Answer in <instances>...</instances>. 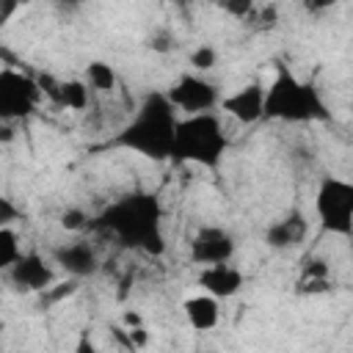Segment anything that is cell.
Here are the masks:
<instances>
[{
  "instance_id": "1",
  "label": "cell",
  "mask_w": 353,
  "mask_h": 353,
  "mask_svg": "<svg viewBox=\"0 0 353 353\" xmlns=\"http://www.w3.org/2000/svg\"><path fill=\"white\" fill-rule=\"evenodd\" d=\"M94 226L124 248H135L149 256H160L165 251L163 204L154 193H130L110 201L94 218Z\"/></svg>"
},
{
  "instance_id": "2",
  "label": "cell",
  "mask_w": 353,
  "mask_h": 353,
  "mask_svg": "<svg viewBox=\"0 0 353 353\" xmlns=\"http://www.w3.org/2000/svg\"><path fill=\"white\" fill-rule=\"evenodd\" d=\"M176 110L165 99L163 91H149L130 121L113 135V146L138 152L149 160H171L174 132H176Z\"/></svg>"
},
{
  "instance_id": "3",
  "label": "cell",
  "mask_w": 353,
  "mask_h": 353,
  "mask_svg": "<svg viewBox=\"0 0 353 353\" xmlns=\"http://www.w3.org/2000/svg\"><path fill=\"white\" fill-rule=\"evenodd\" d=\"M262 119L303 124V121H325L331 119V113L314 83L298 80L292 72L279 69L273 83L265 85V116Z\"/></svg>"
},
{
  "instance_id": "4",
  "label": "cell",
  "mask_w": 353,
  "mask_h": 353,
  "mask_svg": "<svg viewBox=\"0 0 353 353\" xmlns=\"http://www.w3.org/2000/svg\"><path fill=\"white\" fill-rule=\"evenodd\" d=\"M226 146H229V138H226L223 124L215 113L182 116L176 121L171 160L193 163V165L215 171L221 165V157L226 154Z\"/></svg>"
},
{
  "instance_id": "5",
  "label": "cell",
  "mask_w": 353,
  "mask_h": 353,
  "mask_svg": "<svg viewBox=\"0 0 353 353\" xmlns=\"http://www.w3.org/2000/svg\"><path fill=\"white\" fill-rule=\"evenodd\" d=\"M320 226L336 237L353 234V185L339 176H325L314 193Z\"/></svg>"
},
{
  "instance_id": "6",
  "label": "cell",
  "mask_w": 353,
  "mask_h": 353,
  "mask_svg": "<svg viewBox=\"0 0 353 353\" xmlns=\"http://www.w3.org/2000/svg\"><path fill=\"white\" fill-rule=\"evenodd\" d=\"M41 102V91L36 77L25 74L22 69L6 66L0 69V124H14L28 119Z\"/></svg>"
},
{
  "instance_id": "7",
  "label": "cell",
  "mask_w": 353,
  "mask_h": 353,
  "mask_svg": "<svg viewBox=\"0 0 353 353\" xmlns=\"http://www.w3.org/2000/svg\"><path fill=\"white\" fill-rule=\"evenodd\" d=\"M163 94H165V99L171 102V108L179 110V113H185V116L212 113V110L218 108V102H221L218 88H215L207 77L193 74V72L179 74V77L171 83V88L163 91Z\"/></svg>"
},
{
  "instance_id": "8",
  "label": "cell",
  "mask_w": 353,
  "mask_h": 353,
  "mask_svg": "<svg viewBox=\"0 0 353 353\" xmlns=\"http://www.w3.org/2000/svg\"><path fill=\"white\" fill-rule=\"evenodd\" d=\"M234 256V237L223 226H201L190 240V262L210 268L226 265Z\"/></svg>"
},
{
  "instance_id": "9",
  "label": "cell",
  "mask_w": 353,
  "mask_h": 353,
  "mask_svg": "<svg viewBox=\"0 0 353 353\" xmlns=\"http://www.w3.org/2000/svg\"><path fill=\"white\" fill-rule=\"evenodd\" d=\"M218 108L240 124H256L265 116V85L259 80H254L248 85H240L229 97H221Z\"/></svg>"
},
{
  "instance_id": "10",
  "label": "cell",
  "mask_w": 353,
  "mask_h": 353,
  "mask_svg": "<svg viewBox=\"0 0 353 353\" xmlns=\"http://www.w3.org/2000/svg\"><path fill=\"white\" fill-rule=\"evenodd\" d=\"M8 279L19 292H44L55 281V273L41 254L28 251V254H19V259L11 265Z\"/></svg>"
},
{
  "instance_id": "11",
  "label": "cell",
  "mask_w": 353,
  "mask_h": 353,
  "mask_svg": "<svg viewBox=\"0 0 353 353\" xmlns=\"http://www.w3.org/2000/svg\"><path fill=\"white\" fill-rule=\"evenodd\" d=\"M52 259L55 265L69 273L72 279H83V276H91L99 270V259H97V251L91 243L85 240H74V243H63L52 251Z\"/></svg>"
},
{
  "instance_id": "12",
  "label": "cell",
  "mask_w": 353,
  "mask_h": 353,
  "mask_svg": "<svg viewBox=\"0 0 353 353\" xmlns=\"http://www.w3.org/2000/svg\"><path fill=\"white\" fill-rule=\"evenodd\" d=\"M199 287L204 290V295L215 298V301H226L234 298L243 290V273L234 265H210L199 270Z\"/></svg>"
},
{
  "instance_id": "13",
  "label": "cell",
  "mask_w": 353,
  "mask_h": 353,
  "mask_svg": "<svg viewBox=\"0 0 353 353\" xmlns=\"http://www.w3.org/2000/svg\"><path fill=\"white\" fill-rule=\"evenodd\" d=\"M306 232H309V221L301 210H290L284 218L273 221L268 229H265V243L276 251L281 248H295L306 240Z\"/></svg>"
},
{
  "instance_id": "14",
  "label": "cell",
  "mask_w": 353,
  "mask_h": 353,
  "mask_svg": "<svg viewBox=\"0 0 353 353\" xmlns=\"http://www.w3.org/2000/svg\"><path fill=\"white\" fill-rule=\"evenodd\" d=\"M182 312L196 331H212L221 323V303L210 295H193L182 303Z\"/></svg>"
},
{
  "instance_id": "15",
  "label": "cell",
  "mask_w": 353,
  "mask_h": 353,
  "mask_svg": "<svg viewBox=\"0 0 353 353\" xmlns=\"http://www.w3.org/2000/svg\"><path fill=\"white\" fill-rule=\"evenodd\" d=\"M91 102V88L85 80H63L61 83V108L85 110Z\"/></svg>"
},
{
  "instance_id": "16",
  "label": "cell",
  "mask_w": 353,
  "mask_h": 353,
  "mask_svg": "<svg viewBox=\"0 0 353 353\" xmlns=\"http://www.w3.org/2000/svg\"><path fill=\"white\" fill-rule=\"evenodd\" d=\"M85 83H88L94 91L110 94V91L116 88L119 77H116V72H113L110 63H105V61H91V63L85 66Z\"/></svg>"
},
{
  "instance_id": "17",
  "label": "cell",
  "mask_w": 353,
  "mask_h": 353,
  "mask_svg": "<svg viewBox=\"0 0 353 353\" xmlns=\"http://www.w3.org/2000/svg\"><path fill=\"white\" fill-rule=\"evenodd\" d=\"M19 234L14 229H0V273H8L11 265L19 259Z\"/></svg>"
},
{
  "instance_id": "18",
  "label": "cell",
  "mask_w": 353,
  "mask_h": 353,
  "mask_svg": "<svg viewBox=\"0 0 353 353\" xmlns=\"http://www.w3.org/2000/svg\"><path fill=\"white\" fill-rule=\"evenodd\" d=\"M254 30H270V28H276V22H279V8L273 6V3H268V6H254V11L248 14V19H245Z\"/></svg>"
},
{
  "instance_id": "19",
  "label": "cell",
  "mask_w": 353,
  "mask_h": 353,
  "mask_svg": "<svg viewBox=\"0 0 353 353\" xmlns=\"http://www.w3.org/2000/svg\"><path fill=\"white\" fill-rule=\"evenodd\" d=\"M215 61H218V52H215V47H207V44H201V47H196V50L190 52V66L196 69V74H201V72H210V69L215 66Z\"/></svg>"
},
{
  "instance_id": "20",
  "label": "cell",
  "mask_w": 353,
  "mask_h": 353,
  "mask_svg": "<svg viewBox=\"0 0 353 353\" xmlns=\"http://www.w3.org/2000/svg\"><path fill=\"white\" fill-rule=\"evenodd\" d=\"M61 226H63L66 232H80V229L91 226V218H88L85 210H80V207H69V210L61 212Z\"/></svg>"
},
{
  "instance_id": "21",
  "label": "cell",
  "mask_w": 353,
  "mask_h": 353,
  "mask_svg": "<svg viewBox=\"0 0 353 353\" xmlns=\"http://www.w3.org/2000/svg\"><path fill=\"white\" fill-rule=\"evenodd\" d=\"M298 279H301V281H306V279H331V265H328L325 259H320V256L306 259Z\"/></svg>"
},
{
  "instance_id": "22",
  "label": "cell",
  "mask_w": 353,
  "mask_h": 353,
  "mask_svg": "<svg viewBox=\"0 0 353 353\" xmlns=\"http://www.w3.org/2000/svg\"><path fill=\"white\" fill-rule=\"evenodd\" d=\"M36 85H39V91H41V97H47L50 102H55V105H61V80H55L52 74H36Z\"/></svg>"
},
{
  "instance_id": "23",
  "label": "cell",
  "mask_w": 353,
  "mask_h": 353,
  "mask_svg": "<svg viewBox=\"0 0 353 353\" xmlns=\"http://www.w3.org/2000/svg\"><path fill=\"white\" fill-rule=\"evenodd\" d=\"M331 290H334L331 279H306V281L298 279V284H295L298 295H323V292H331Z\"/></svg>"
},
{
  "instance_id": "24",
  "label": "cell",
  "mask_w": 353,
  "mask_h": 353,
  "mask_svg": "<svg viewBox=\"0 0 353 353\" xmlns=\"http://www.w3.org/2000/svg\"><path fill=\"white\" fill-rule=\"evenodd\" d=\"M74 290H77V279H69V281H61V284H50L44 290V301L47 303H58V301L69 298Z\"/></svg>"
},
{
  "instance_id": "25",
  "label": "cell",
  "mask_w": 353,
  "mask_h": 353,
  "mask_svg": "<svg viewBox=\"0 0 353 353\" xmlns=\"http://www.w3.org/2000/svg\"><path fill=\"white\" fill-rule=\"evenodd\" d=\"M17 221H19V207L8 196H0V229H11V223Z\"/></svg>"
},
{
  "instance_id": "26",
  "label": "cell",
  "mask_w": 353,
  "mask_h": 353,
  "mask_svg": "<svg viewBox=\"0 0 353 353\" xmlns=\"http://www.w3.org/2000/svg\"><path fill=\"white\" fill-rule=\"evenodd\" d=\"M221 8L226 14H232L234 19H248V14L254 11V3L251 0H229V3H221Z\"/></svg>"
},
{
  "instance_id": "27",
  "label": "cell",
  "mask_w": 353,
  "mask_h": 353,
  "mask_svg": "<svg viewBox=\"0 0 353 353\" xmlns=\"http://www.w3.org/2000/svg\"><path fill=\"white\" fill-rule=\"evenodd\" d=\"M19 8H22V3H17V0H0V25H6L14 14H19Z\"/></svg>"
},
{
  "instance_id": "28",
  "label": "cell",
  "mask_w": 353,
  "mask_h": 353,
  "mask_svg": "<svg viewBox=\"0 0 353 353\" xmlns=\"http://www.w3.org/2000/svg\"><path fill=\"white\" fill-rule=\"evenodd\" d=\"M149 47L157 50V52H168V50H171V36H168V33H154V36L149 39Z\"/></svg>"
},
{
  "instance_id": "29",
  "label": "cell",
  "mask_w": 353,
  "mask_h": 353,
  "mask_svg": "<svg viewBox=\"0 0 353 353\" xmlns=\"http://www.w3.org/2000/svg\"><path fill=\"white\" fill-rule=\"evenodd\" d=\"M72 353H99V350H97V345H94V339H91L88 334H80Z\"/></svg>"
},
{
  "instance_id": "30",
  "label": "cell",
  "mask_w": 353,
  "mask_h": 353,
  "mask_svg": "<svg viewBox=\"0 0 353 353\" xmlns=\"http://www.w3.org/2000/svg\"><path fill=\"white\" fill-rule=\"evenodd\" d=\"M121 325H124V331H130V328H138V325H143V320H141V314H138V312H124V317H121Z\"/></svg>"
},
{
  "instance_id": "31",
  "label": "cell",
  "mask_w": 353,
  "mask_h": 353,
  "mask_svg": "<svg viewBox=\"0 0 353 353\" xmlns=\"http://www.w3.org/2000/svg\"><path fill=\"white\" fill-rule=\"evenodd\" d=\"M0 141H3V143L14 141V127H11V124H0Z\"/></svg>"
}]
</instances>
